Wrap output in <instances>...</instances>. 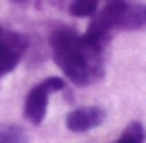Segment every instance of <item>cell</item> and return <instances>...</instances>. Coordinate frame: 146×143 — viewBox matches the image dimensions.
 Here are the masks:
<instances>
[{
  "label": "cell",
  "instance_id": "6da1fadb",
  "mask_svg": "<svg viewBox=\"0 0 146 143\" xmlns=\"http://www.w3.org/2000/svg\"><path fill=\"white\" fill-rule=\"evenodd\" d=\"M52 54L62 73L75 84H89L100 75V45L89 43L71 30L52 34Z\"/></svg>",
  "mask_w": 146,
  "mask_h": 143
},
{
  "label": "cell",
  "instance_id": "7a4b0ae2",
  "mask_svg": "<svg viewBox=\"0 0 146 143\" xmlns=\"http://www.w3.org/2000/svg\"><path fill=\"white\" fill-rule=\"evenodd\" d=\"M62 89H64V79H57V77H48V79H43L41 84H36V86L27 93V98H25V107H23L25 118H27L30 123L39 125V123L43 120V116H46L50 93H52V91H62Z\"/></svg>",
  "mask_w": 146,
  "mask_h": 143
},
{
  "label": "cell",
  "instance_id": "3957f363",
  "mask_svg": "<svg viewBox=\"0 0 146 143\" xmlns=\"http://www.w3.org/2000/svg\"><path fill=\"white\" fill-rule=\"evenodd\" d=\"M23 50H25V43L18 34L0 30V77L18 64Z\"/></svg>",
  "mask_w": 146,
  "mask_h": 143
},
{
  "label": "cell",
  "instance_id": "277c9868",
  "mask_svg": "<svg viewBox=\"0 0 146 143\" xmlns=\"http://www.w3.org/2000/svg\"><path fill=\"white\" fill-rule=\"evenodd\" d=\"M103 120V109L98 107H80L75 111H71L66 116V127L71 132H87L91 127H96Z\"/></svg>",
  "mask_w": 146,
  "mask_h": 143
},
{
  "label": "cell",
  "instance_id": "5b68a950",
  "mask_svg": "<svg viewBox=\"0 0 146 143\" xmlns=\"http://www.w3.org/2000/svg\"><path fill=\"white\" fill-rule=\"evenodd\" d=\"M146 25V5H123L119 14V30H135Z\"/></svg>",
  "mask_w": 146,
  "mask_h": 143
},
{
  "label": "cell",
  "instance_id": "8992f818",
  "mask_svg": "<svg viewBox=\"0 0 146 143\" xmlns=\"http://www.w3.org/2000/svg\"><path fill=\"white\" fill-rule=\"evenodd\" d=\"M27 134L18 125H0V143H25Z\"/></svg>",
  "mask_w": 146,
  "mask_h": 143
},
{
  "label": "cell",
  "instance_id": "52a82bcc",
  "mask_svg": "<svg viewBox=\"0 0 146 143\" xmlns=\"http://www.w3.org/2000/svg\"><path fill=\"white\" fill-rule=\"evenodd\" d=\"M98 9V0H73L71 2V14L73 16H91Z\"/></svg>",
  "mask_w": 146,
  "mask_h": 143
},
{
  "label": "cell",
  "instance_id": "ba28073f",
  "mask_svg": "<svg viewBox=\"0 0 146 143\" xmlns=\"http://www.w3.org/2000/svg\"><path fill=\"white\" fill-rule=\"evenodd\" d=\"M116 143H144V129H141V125H132V127H128L125 134H123Z\"/></svg>",
  "mask_w": 146,
  "mask_h": 143
},
{
  "label": "cell",
  "instance_id": "9c48e42d",
  "mask_svg": "<svg viewBox=\"0 0 146 143\" xmlns=\"http://www.w3.org/2000/svg\"><path fill=\"white\" fill-rule=\"evenodd\" d=\"M16 2H25V0H16Z\"/></svg>",
  "mask_w": 146,
  "mask_h": 143
}]
</instances>
